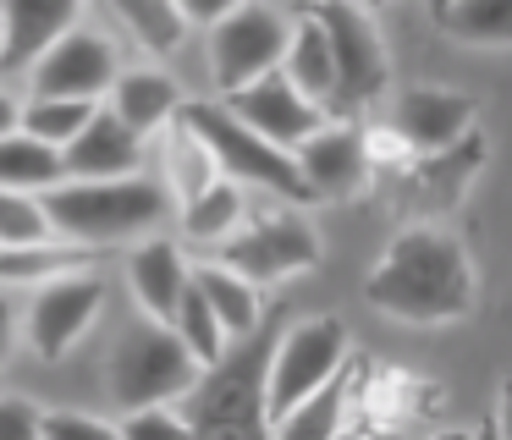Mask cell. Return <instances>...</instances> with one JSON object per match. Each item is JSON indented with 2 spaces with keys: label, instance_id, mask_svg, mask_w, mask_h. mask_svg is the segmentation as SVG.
I'll return each instance as SVG.
<instances>
[{
  "label": "cell",
  "instance_id": "cell-11",
  "mask_svg": "<svg viewBox=\"0 0 512 440\" xmlns=\"http://www.w3.org/2000/svg\"><path fill=\"white\" fill-rule=\"evenodd\" d=\"M100 308H105V281L100 275L94 270L61 275V281L34 286V297H28V308H23V336H28V347H34L39 358L56 363L89 336V325L100 319Z\"/></svg>",
  "mask_w": 512,
  "mask_h": 440
},
{
  "label": "cell",
  "instance_id": "cell-21",
  "mask_svg": "<svg viewBox=\"0 0 512 440\" xmlns=\"http://www.w3.org/2000/svg\"><path fill=\"white\" fill-rule=\"evenodd\" d=\"M485 160V149H479V138L457 143L452 154H435V160H413V204H419L424 220H441L446 209L463 198L468 187V171Z\"/></svg>",
  "mask_w": 512,
  "mask_h": 440
},
{
  "label": "cell",
  "instance_id": "cell-26",
  "mask_svg": "<svg viewBox=\"0 0 512 440\" xmlns=\"http://www.w3.org/2000/svg\"><path fill=\"white\" fill-rule=\"evenodd\" d=\"M237 226H243V187L226 182V176L210 187V193L193 198V204H182V237L188 242H210V248H221Z\"/></svg>",
  "mask_w": 512,
  "mask_h": 440
},
{
  "label": "cell",
  "instance_id": "cell-8",
  "mask_svg": "<svg viewBox=\"0 0 512 440\" xmlns=\"http://www.w3.org/2000/svg\"><path fill=\"white\" fill-rule=\"evenodd\" d=\"M287 39H292L287 11H276V6H232L226 11L210 28V72H215L221 99L276 77L281 61H287Z\"/></svg>",
  "mask_w": 512,
  "mask_h": 440
},
{
  "label": "cell",
  "instance_id": "cell-9",
  "mask_svg": "<svg viewBox=\"0 0 512 440\" xmlns=\"http://www.w3.org/2000/svg\"><path fill=\"white\" fill-rule=\"evenodd\" d=\"M215 264L243 275L248 286H276V281H292V275L320 264V237H314V226L298 209H276V215L243 220L215 248Z\"/></svg>",
  "mask_w": 512,
  "mask_h": 440
},
{
  "label": "cell",
  "instance_id": "cell-31",
  "mask_svg": "<svg viewBox=\"0 0 512 440\" xmlns=\"http://www.w3.org/2000/svg\"><path fill=\"white\" fill-rule=\"evenodd\" d=\"M56 242L39 198L28 193H0V253H17V248H45Z\"/></svg>",
  "mask_w": 512,
  "mask_h": 440
},
{
  "label": "cell",
  "instance_id": "cell-3",
  "mask_svg": "<svg viewBox=\"0 0 512 440\" xmlns=\"http://www.w3.org/2000/svg\"><path fill=\"white\" fill-rule=\"evenodd\" d=\"M177 121L210 149L215 171H221L226 182L265 187V193L287 198V204H314L303 176H298V165H292V154H281V149H270L265 138H254L221 99H182Z\"/></svg>",
  "mask_w": 512,
  "mask_h": 440
},
{
  "label": "cell",
  "instance_id": "cell-40",
  "mask_svg": "<svg viewBox=\"0 0 512 440\" xmlns=\"http://www.w3.org/2000/svg\"><path fill=\"white\" fill-rule=\"evenodd\" d=\"M342 440H369V435H358V429H342Z\"/></svg>",
  "mask_w": 512,
  "mask_h": 440
},
{
  "label": "cell",
  "instance_id": "cell-28",
  "mask_svg": "<svg viewBox=\"0 0 512 440\" xmlns=\"http://www.w3.org/2000/svg\"><path fill=\"white\" fill-rule=\"evenodd\" d=\"M111 11L149 55H177L182 33H188V22H182V11L171 0H116Z\"/></svg>",
  "mask_w": 512,
  "mask_h": 440
},
{
  "label": "cell",
  "instance_id": "cell-12",
  "mask_svg": "<svg viewBox=\"0 0 512 440\" xmlns=\"http://www.w3.org/2000/svg\"><path fill=\"white\" fill-rule=\"evenodd\" d=\"M116 77H122L116 44L78 22V28L28 72V83H34V99H83V105H100V94H111Z\"/></svg>",
  "mask_w": 512,
  "mask_h": 440
},
{
  "label": "cell",
  "instance_id": "cell-14",
  "mask_svg": "<svg viewBox=\"0 0 512 440\" xmlns=\"http://www.w3.org/2000/svg\"><path fill=\"white\" fill-rule=\"evenodd\" d=\"M221 105L232 110L254 138H265L270 149H281V154H298L303 143L325 127V110H314L281 72L265 77V83H254V88H243V94H226Z\"/></svg>",
  "mask_w": 512,
  "mask_h": 440
},
{
  "label": "cell",
  "instance_id": "cell-16",
  "mask_svg": "<svg viewBox=\"0 0 512 440\" xmlns=\"http://www.w3.org/2000/svg\"><path fill=\"white\" fill-rule=\"evenodd\" d=\"M188 281H193V259L166 237H149L133 248L127 259V286H133L138 308L149 314V325H166L177 319V303L188 297Z\"/></svg>",
  "mask_w": 512,
  "mask_h": 440
},
{
  "label": "cell",
  "instance_id": "cell-17",
  "mask_svg": "<svg viewBox=\"0 0 512 440\" xmlns=\"http://www.w3.org/2000/svg\"><path fill=\"white\" fill-rule=\"evenodd\" d=\"M138 154H144V138H133L100 105L89 127L61 149V165H67V182H122V176H138Z\"/></svg>",
  "mask_w": 512,
  "mask_h": 440
},
{
  "label": "cell",
  "instance_id": "cell-20",
  "mask_svg": "<svg viewBox=\"0 0 512 440\" xmlns=\"http://www.w3.org/2000/svg\"><path fill=\"white\" fill-rule=\"evenodd\" d=\"M193 292L210 303V314L221 319L226 341H248L259 330V286H248L243 275H232L226 264L199 259L193 264Z\"/></svg>",
  "mask_w": 512,
  "mask_h": 440
},
{
  "label": "cell",
  "instance_id": "cell-35",
  "mask_svg": "<svg viewBox=\"0 0 512 440\" xmlns=\"http://www.w3.org/2000/svg\"><path fill=\"white\" fill-rule=\"evenodd\" d=\"M17 330H23V319H17V308L0 297V363L12 358V341H17Z\"/></svg>",
  "mask_w": 512,
  "mask_h": 440
},
{
  "label": "cell",
  "instance_id": "cell-18",
  "mask_svg": "<svg viewBox=\"0 0 512 440\" xmlns=\"http://www.w3.org/2000/svg\"><path fill=\"white\" fill-rule=\"evenodd\" d=\"M105 110H111V116L133 132V138H144V132H160V127H171V121H177L182 94H177V83H171L160 66H133V72L116 77L111 105H105Z\"/></svg>",
  "mask_w": 512,
  "mask_h": 440
},
{
  "label": "cell",
  "instance_id": "cell-13",
  "mask_svg": "<svg viewBox=\"0 0 512 440\" xmlns=\"http://www.w3.org/2000/svg\"><path fill=\"white\" fill-rule=\"evenodd\" d=\"M292 165H298L309 198H331V204H342V198L364 193L369 176H375L369 132H358L353 121H325V127L292 154Z\"/></svg>",
  "mask_w": 512,
  "mask_h": 440
},
{
  "label": "cell",
  "instance_id": "cell-15",
  "mask_svg": "<svg viewBox=\"0 0 512 440\" xmlns=\"http://www.w3.org/2000/svg\"><path fill=\"white\" fill-rule=\"evenodd\" d=\"M78 22V0H0V72L28 77Z\"/></svg>",
  "mask_w": 512,
  "mask_h": 440
},
{
  "label": "cell",
  "instance_id": "cell-39",
  "mask_svg": "<svg viewBox=\"0 0 512 440\" xmlns=\"http://www.w3.org/2000/svg\"><path fill=\"white\" fill-rule=\"evenodd\" d=\"M430 440H468V429H441V435H430Z\"/></svg>",
  "mask_w": 512,
  "mask_h": 440
},
{
  "label": "cell",
  "instance_id": "cell-36",
  "mask_svg": "<svg viewBox=\"0 0 512 440\" xmlns=\"http://www.w3.org/2000/svg\"><path fill=\"white\" fill-rule=\"evenodd\" d=\"M496 435L512 440V374L501 380V407H496Z\"/></svg>",
  "mask_w": 512,
  "mask_h": 440
},
{
  "label": "cell",
  "instance_id": "cell-30",
  "mask_svg": "<svg viewBox=\"0 0 512 440\" xmlns=\"http://www.w3.org/2000/svg\"><path fill=\"white\" fill-rule=\"evenodd\" d=\"M171 330H177V341L193 352V363H199V369H215V363L232 352V341H226L221 319H215L210 303L193 292V281H188V297L177 303V319H171Z\"/></svg>",
  "mask_w": 512,
  "mask_h": 440
},
{
  "label": "cell",
  "instance_id": "cell-27",
  "mask_svg": "<svg viewBox=\"0 0 512 440\" xmlns=\"http://www.w3.org/2000/svg\"><path fill=\"white\" fill-rule=\"evenodd\" d=\"M166 154H171V182H166V193L177 198V209L193 204L199 193H210V187L221 182L210 149H204V143L193 138L188 127H182V121H171V127H166Z\"/></svg>",
  "mask_w": 512,
  "mask_h": 440
},
{
  "label": "cell",
  "instance_id": "cell-7",
  "mask_svg": "<svg viewBox=\"0 0 512 440\" xmlns=\"http://www.w3.org/2000/svg\"><path fill=\"white\" fill-rule=\"evenodd\" d=\"M309 17L320 22L325 44L336 61V99H331V121H353L364 105H375L391 88V66H386V44L375 33V11L369 6H309Z\"/></svg>",
  "mask_w": 512,
  "mask_h": 440
},
{
  "label": "cell",
  "instance_id": "cell-19",
  "mask_svg": "<svg viewBox=\"0 0 512 440\" xmlns=\"http://www.w3.org/2000/svg\"><path fill=\"white\" fill-rule=\"evenodd\" d=\"M281 77L309 99L314 110H325L331 121V99H336V61H331V44H325L320 22L309 11L292 17V39H287V61H281Z\"/></svg>",
  "mask_w": 512,
  "mask_h": 440
},
{
  "label": "cell",
  "instance_id": "cell-38",
  "mask_svg": "<svg viewBox=\"0 0 512 440\" xmlns=\"http://www.w3.org/2000/svg\"><path fill=\"white\" fill-rule=\"evenodd\" d=\"M468 440H501V435H496V424H485V429H468Z\"/></svg>",
  "mask_w": 512,
  "mask_h": 440
},
{
  "label": "cell",
  "instance_id": "cell-5",
  "mask_svg": "<svg viewBox=\"0 0 512 440\" xmlns=\"http://www.w3.org/2000/svg\"><path fill=\"white\" fill-rule=\"evenodd\" d=\"M347 358H353V341H347V325L336 314L298 319V325L270 347V363H265V424H276L281 413H292V407L309 402L314 391H325L331 380H342Z\"/></svg>",
  "mask_w": 512,
  "mask_h": 440
},
{
  "label": "cell",
  "instance_id": "cell-37",
  "mask_svg": "<svg viewBox=\"0 0 512 440\" xmlns=\"http://www.w3.org/2000/svg\"><path fill=\"white\" fill-rule=\"evenodd\" d=\"M17 121H23V105H17V99L6 94V88H0V138H12Z\"/></svg>",
  "mask_w": 512,
  "mask_h": 440
},
{
  "label": "cell",
  "instance_id": "cell-33",
  "mask_svg": "<svg viewBox=\"0 0 512 440\" xmlns=\"http://www.w3.org/2000/svg\"><path fill=\"white\" fill-rule=\"evenodd\" d=\"M45 440H122V429L94 413H45Z\"/></svg>",
  "mask_w": 512,
  "mask_h": 440
},
{
  "label": "cell",
  "instance_id": "cell-29",
  "mask_svg": "<svg viewBox=\"0 0 512 440\" xmlns=\"http://www.w3.org/2000/svg\"><path fill=\"white\" fill-rule=\"evenodd\" d=\"M94 110L100 105H83V99H28L17 132L34 138V143H45V149H67V143L94 121Z\"/></svg>",
  "mask_w": 512,
  "mask_h": 440
},
{
  "label": "cell",
  "instance_id": "cell-32",
  "mask_svg": "<svg viewBox=\"0 0 512 440\" xmlns=\"http://www.w3.org/2000/svg\"><path fill=\"white\" fill-rule=\"evenodd\" d=\"M116 429H122V440H193L188 418H182L177 407H138V413H127Z\"/></svg>",
  "mask_w": 512,
  "mask_h": 440
},
{
  "label": "cell",
  "instance_id": "cell-22",
  "mask_svg": "<svg viewBox=\"0 0 512 440\" xmlns=\"http://www.w3.org/2000/svg\"><path fill=\"white\" fill-rule=\"evenodd\" d=\"M67 182V165H61V149H45V143L23 138H0V193H28V198H45Z\"/></svg>",
  "mask_w": 512,
  "mask_h": 440
},
{
  "label": "cell",
  "instance_id": "cell-4",
  "mask_svg": "<svg viewBox=\"0 0 512 440\" xmlns=\"http://www.w3.org/2000/svg\"><path fill=\"white\" fill-rule=\"evenodd\" d=\"M111 396L138 413V407H171V402H188L193 385L204 380V369L193 363V352L177 341V330L166 325H133L122 330V341L111 347Z\"/></svg>",
  "mask_w": 512,
  "mask_h": 440
},
{
  "label": "cell",
  "instance_id": "cell-23",
  "mask_svg": "<svg viewBox=\"0 0 512 440\" xmlns=\"http://www.w3.org/2000/svg\"><path fill=\"white\" fill-rule=\"evenodd\" d=\"M347 396H353V369H347L342 380H331L325 391H314L309 402H298L292 413H281L276 424H270V440H342Z\"/></svg>",
  "mask_w": 512,
  "mask_h": 440
},
{
  "label": "cell",
  "instance_id": "cell-1",
  "mask_svg": "<svg viewBox=\"0 0 512 440\" xmlns=\"http://www.w3.org/2000/svg\"><path fill=\"white\" fill-rule=\"evenodd\" d=\"M364 303L408 325H452L474 308V264L446 226H408L386 242Z\"/></svg>",
  "mask_w": 512,
  "mask_h": 440
},
{
  "label": "cell",
  "instance_id": "cell-24",
  "mask_svg": "<svg viewBox=\"0 0 512 440\" xmlns=\"http://www.w3.org/2000/svg\"><path fill=\"white\" fill-rule=\"evenodd\" d=\"M430 22L457 44H512V0H441Z\"/></svg>",
  "mask_w": 512,
  "mask_h": 440
},
{
  "label": "cell",
  "instance_id": "cell-34",
  "mask_svg": "<svg viewBox=\"0 0 512 440\" xmlns=\"http://www.w3.org/2000/svg\"><path fill=\"white\" fill-rule=\"evenodd\" d=\"M0 440H45V413L28 396H0Z\"/></svg>",
  "mask_w": 512,
  "mask_h": 440
},
{
  "label": "cell",
  "instance_id": "cell-2",
  "mask_svg": "<svg viewBox=\"0 0 512 440\" xmlns=\"http://www.w3.org/2000/svg\"><path fill=\"white\" fill-rule=\"evenodd\" d=\"M50 231L67 237L72 248H122L133 237H149L177 215V198L166 193L160 176H122V182H61L56 193L39 198Z\"/></svg>",
  "mask_w": 512,
  "mask_h": 440
},
{
  "label": "cell",
  "instance_id": "cell-10",
  "mask_svg": "<svg viewBox=\"0 0 512 440\" xmlns=\"http://www.w3.org/2000/svg\"><path fill=\"white\" fill-rule=\"evenodd\" d=\"M474 121H479V99L474 94H457V88H402L391 99V138L397 149H408L413 160H435V154H452L457 143L474 138Z\"/></svg>",
  "mask_w": 512,
  "mask_h": 440
},
{
  "label": "cell",
  "instance_id": "cell-25",
  "mask_svg": "<svg viewBox=\"0 0 512 440\" xmlns=\"http://www.w3.org/2000/svg\"><path fill=\"white\" fill-rule=\"evenodd\" d=\"M94 264L89 248H72V242H45V248H17L0 253V286H45L61 275H83Z\"/></svg>",
  "mask_w": 512,
  "mask_h": 440
},
{
  "label": "cell",
  "instance_id": "cell-6",
  "mask_svg": "<svg viewBox=\"0 0 512 440\" xmlns=\"http://www.w3.org/2000/svg\"><path fill=\"white\" fill-rule=\"evenodd\" d=\"M182 418L193 440H265V352L243 347L204 369Z\"/></svg>",
  "mask_w": 512,
  "mask_h": 440
}]
</instances>
